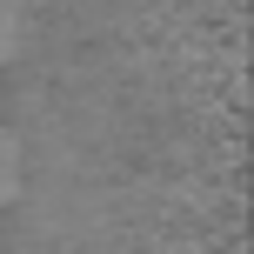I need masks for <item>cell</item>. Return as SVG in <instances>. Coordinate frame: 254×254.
<instances>
[{
  "label": "cell",
  "instance_id": "cell-1",
  "mask_svg": "<svg viewBox=\"0 0 254 254\" xmlns=\"http://www.w3.org/2000/svg\"><path fill=\"white\" fill-rule=\"evenodd\" d=\"M20 40H27V13H20V0H0V67L20 54Z\"/></svg>",
  "mask_w": 254,
  "mask_h": 254
},
{
  "label": "cell",
  "instance_id": "cell-2",
  "mask_svg": "<svg viewBox=\"0 0 254 254\" xmlns=\"http://www.w3.org/2000/svg\"><path fill=\"white\" fill-rule=\"evenodd\" d=\"M13 194H20V140L0 127V207H7Z\"/></svg>",
  "mask_w": 254,
  "mask_h": 254
}]
</instances>
